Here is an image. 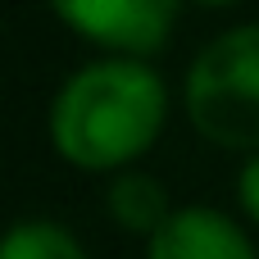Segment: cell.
<instances>
[{"mask_svg":"<svg viewBox=\"0 0 259 259\" xmlns=\"http://www.w3.org/2000/svg\"><path fill=\"white\" fill-rule=\"evenodd\" d=\"M164 118H168L164 77L146 59L100 55L59 82L46 127L64 164L114 178L155 146Z\"/></svg>","mask_w":259,"mask_h":259,"instance_id":"1","label":"cell"},{"mask_svg":"<svg viewBox=\"0 0 259 259\" xmlns=\"http://www.w3.org/2000/svg\"><path fill=\"white\" fill-rule=\"evenodd\" d=\"M191 127L232 155H259V18L209 36L182 82Z\"/></svg>","mask_w":259,"mask_h":259,"instance_id":"2","label":"cell"},{"mask_svg":"<svg viewBox=\"0 0 259 259\" xmlns=\"http://www.w3.org/2000/svg\"><path fill=\"white\" fill-rule=\"evenodd\" d=\"M173 0H59L55 18L114 59H146L168 46L178 23Z\"/></svg>","mask_w":259,"mask_h":259,"instance_id":"3","label":"cell"},{"mask_svg":"<svg viewBox=\"0 0 259 259\" xmlns=\"http://www.w3.org/2000/svg\"><path fill=\"white\" fill-rule=\"evenodd\" d=\"M146 259H259L250 232L214 205H178L146 241Z\"/></svg>","mask_w":259,"mask_h":259,"instance_id":"4","label":"cell"},{"mask_svg":"<svg viewBox=\"0 0 259 259\" xmlns=\"http://www.w3.org/2000/svg\"><path fill=\"white\" fill-rule=\"evenodd\" d=\"M173 196H168V187L155 178V173H146V168H123V173H114L109 178V187H105V214L123 228V232H132V237H155L168 219H173Z\"/></svg>","mask_w":259,"mask_h":259,"instance_id":"5","label":"cell"},{"mask_svg":"<svg viewBox=\"0 0 259 259\" xmlns=\"http://www.w3.org/2000/svg\"><path fill=\"white\" fill-rule=\"evenodd\" d=\"M0 259H91L87 246L55 219H18L5 232Z\"/></svg>","mask_w":259,"mask_h":259,"instance_id":"6","label":"cell"},{"mask_svg":"<svg viewBox=\"0 0 259 259\" xmlns=\"http://www.w3.org/2000/svg\"><path fill=\"white\" fill-rule=\"evenodd\" d=\"M237 205H241V214L259 228V155H250L241 164V173H237Z\"/></svg>","mask_w":259,"mask_h":259,"instance_id":"7","label":"cell"}]
</instances>
